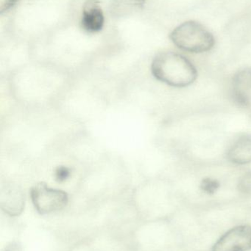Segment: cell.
Returning <instances> with one entry per match:
<instances>
[{
	"label": "cell",
	"mask_w": 251,
	"mask_h": 251,
	"mask_svg": "<svg viewBox=\"0 0 251 251\" xmlns=\"http://www.w3.org/2000/svg\"><path fill=\"white\" fill-rule=\"evenodd\" d=\"M233 95L236 101L243 105L251 102V68L239 71L232 80Z\"/></svg>",
	"instance_id": "8992f818"
},
{
	"label": "cell",
	"mask_w": 251,
	"mask_h": 251,
	"mask_svg": "<svg viewBox=\"0 0 251 251\" xmlns=\"http://www.w3.org/2000/svg\"><path fill=\"white\" fill-rule=\"evenodd\" d=\"M153 76L161 82L175 88H185L197 79V71L190 60L173 51H163L153 59Z\"/></svg>",
	"instance_id": "6da1fadb"
},
{
	"label": "cell",
	"mask_w": 251,
	"mask_h": 251,
	"mask_svg": "<svg viewBox=\"0 0 251 251\" xmlns=\"http://www.w3.org/2000/svg\"><path fill=\"white\" fill-rule=\"evenodd\" d=\"M104 14L97 0H88L83 10L82 26L89 32H97L104 26Z\"/></svg>",
	"instance_id": "5b68a950"
},
{
	"label": "cell",
	"mask_w": 251,
	"mask_h": 251,
	"mask_svg": "<svg viewBox=\"0 0 251 251\" xmlns=\"http://www.w3.org/2000/svg\"><path fill=\"white\" fill-rule=\"evenodd\" d=\"M30 194L32 203L41 215L61 210L68 203V196L65 192L50 188L44 183L34 186Z\"/></svg>",
	"instance_id": "3957f363"
},
{
	"label": "cell",
	"mask_w": 251,
	"mask_h": 251,
	"mask_svg": "<svg viewBox=\"0 0 251 251\" xmlns=\"http://www.w3.org/2000/svg\"><path fill=\"white\" fill-rule=\"evenodd\" d=\"M220 183L218 180L211 178H205L200 183V189L209 195H213L219 189Z\"/></svg>",
	"instance_id": "30bf717a"
},
{
	"label": "cell",
	"mask_w": 251,
	"mask_h": 251,
	"mask_svg": "<svg viewBox=\"0 0 251 251\" xmlns=\"http://www.w3.org/2000/svg\"><path fill=\"white\" fill-rule=\"evenodd\" d=\"M70 176V170L64 166L58 167L55 171V177L59 182L66 181Z\"/></svg>",
	"instance_id": "8fae6325"
},
{
	"label": "cell",
	"mask_w": 251,
	"mask_h": 251,
	"mask_svg": "<svg viewBox=\"0 0 251 251\" xmlns=\"http://www.w3.org/2000/svg\"><path fill=\"white\" fill-rule=\"evenodd\" d=\"M251 250V226H241L225 233L214 246L212 251Z\"/></svg>",
	"instance_id": "277c9868"
},
{
	"label": "cell",
	"mask_w": 251,
	"mask_h": 251,
	"mask_svg": "<svg viewBox=\"0 0 251 251\" xmlns=\"http://www.w3.org/2000/svg\"><path fill=\"white\" fill-rule=\"evenodd\" d=\"M169 38L180 50L197 54L207 52L215 45L213 34L195 21H187L178 25Z\"/></svg>",
	"instance_id": "7a4b0ae2"
},
{
	"label": "cell",
	"mask_w": 251,
	"mask_h": 251,
	"mask_svg": "<svg viewBox=\"0 0 251 251\" xmlns=\"http://www.w3.org/2000/svg\"><path fill=\"white\" fill-rule=\"evenodd\" d=\"M18 0H0V13H2L11 8Z\"/></svg>",
	"instance_id": "7c38bea8"
},
{
	"label": "cell",
	"mask_w": 251,
	"mask_h": 251,
	"mask_svg": "<svg viewBox=\"0 0 251 251\" xmlns=\"http://www.w3.org/2000/svg\"><path fill=\"white\" fill-rule=\"evenodd\" d=\"M134 4L139 6H142L144 3V0H132Z\"/></svg>",
	"instance_id": "4fadbf2b"
},
{
	"label": "cell",
	"mask_w": 251,
	"mask_h": 251,
	"mask_svg": "<svg viewBox=\"0 0 251 251\" xmlns=\"http://www.w3.org/2000/svg\"><path fill=\"white\" fill-rule=\"evenodd\" d=\"M227 157L236 165L251 163V134H244L239 137L228 149Z\"/></svg>",
	"instance_id": "52a82bcc"
},
{
	"label": "cell",
	"mask_w": 251,
	"mask_h": 251,
	"mask_svg": "<svg viewBox=\"0 0 251 251\" xmlns=\"http://www.w3.org/2000/svg\"><path fill=\"white\" fill-rule=\"evenodd\" d=\"M237 189L240 193L246 196H251V170L245 173L237 183Z\"/></svg>",
	"instance_id": "9c48e42d"
},
{
	"label": "cell",
	"mask_w": 251,
	"mask_h": 251,
	"mask_svg": "<svg viewBox=\"0 0 251 251\" xmlns=\"http://www.w3.org/2000/svg\"><path fill=\"white\" fill-rule=\"evenodd\" d=\"M23 196L17 189L6 191V202L4 203L6 212L12 215H19L23 209Z\"/></svg>",
	"instance_id": "ba28073f"
}]
</instances>
